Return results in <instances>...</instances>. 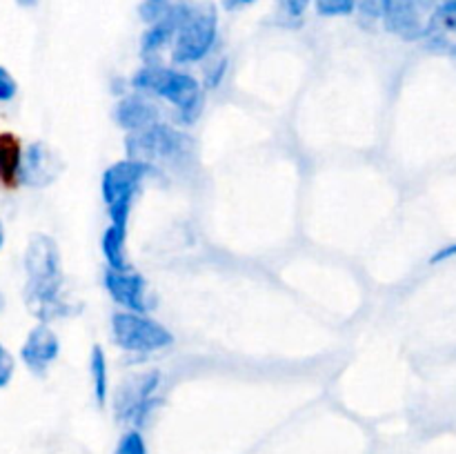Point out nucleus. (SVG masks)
I'll return each instance as SVG.
<instances>
[{
	"instance_id": "f257e3e1",
	"label": "nucleus",
	"mask_w": 456,
	"mask_h": 454,
	"mask_svg": "<svg viewBox=\"0 0 456 454\" xmlns=\"http://www.w3.org/2000/svg\"><path fill=\"white\" fill-rule=\"evenodd\" d=\"M25 303L27 310L40 320L69 316V301L62 298L65 272L61 263V249L49 234H34L25 249Z\"/></svg>"
},
{
	"instance_id": "f03ea898",
	"label": "nucleus",
	"mask_w": 456,
	"mask_h": 454,
	"mask_svg": "<svg viewBox=\"0 0 456 454\" xmlns=\"http://www.w3.org/2000/svg\"><path fill=\"white\" fill-rule=\"evenodd\" d=\"M132 85L138 92L172 105L178 118L187 125L196 123L203 111V85L185 69L165 67L160 62H147L132 76Z\"/></svg>"
},
{
	"instance_id": "7ed1b4c3",
	"label": "nucleus",
	"mask_w": 456,
	"mask_h": 454,
	"mask_svg": "<svg viewBox=\"0 0 456 454\" xmlns=\"http://www.w3.org/2000/svg\"><path fill=\"white\" fill-rule=\"evenodd\" d=\"M218 40V12L209 0H190L172 43L176 65H196L212 53Z\"/></svg>"
},
{
	"instance_id": "20e7f679",
	"label": "nucleus",
	"mask_w": 456,
	"mask_h": 454,
	"mask_svg": "<svg viewBox=\"0 0 456 454\" xmlns=\"http://www.w3.org/2000/svg\"><path fill=\"white\" fill-rule=\"evenodd\" d=\"M154 167L136 158H120L102 172L101 196L110 214L111 225L127 227L134 203Z\"/></svg>"
},
{
	"instance_id": "39448f33",
	"label": "nucleus",
	"mask_w": 456,
	"mask_h": 454,
	"mask_svg": "<svg viewBox=\"0 0 456 454\" xmlns=\"http://www.w3.org/2000/svg\"><path fill=\"white\" fill-rule=\"evenodd\" d=\"M111 338L129 354H154L174 345V334L160 320L125 310L111 316Z\"/></svg>"
},
{
	"instance_id": "423d86ee",
	"label": "nucleus",
	"mask_w": 456,
	"mask_h": 454,
	"mask_svg": "<svg viewBox=\"0 0 456 454\" xmlns=\"http://www.w3.org/2000/svg\"><path fill=\"white\" fill-rule=\"evenodd\" d=\"M187 151H190V136L174 125L163 123V120L141 129V132L127 134V138H125L127 158L142 160L151 167L156 163H163V160L187 156Z\"/></svg>"
},
{
	"instance_id": "0eeeda50",
	"label": "nucleus",
	"mask_w": 456,
	"mask_h": 454,
	"mask_svg": "<svg viewBox=\"0 0 456 454\" xmlns=\"http://www.w3.org/2000/svg\"><path fill=\"white\" fill-rule=\"evenodd\" d=\"M160 387V372L150 369V372L132 374L116 392V417L118 421H127L132 426L141 427L156 408V392Z\"/></svg>"
},
{
	"instance_id": "6e6552de",
	"label": "nucleus",
	"mask_w": 456,
	"mask_h": 454,
	"mask_svg": "<svg viewBox=\"0 0 456 454\" xmlns=\"http://www.w3.org/2000/svg\"><path fill=\"white\" fill-rule=\"evenodd\" d=\"M107 294L111 301L125 312H138V314H150L156 307L154 294L150 292V283L136 270H110L107 267L102 276Z\"/></svg>"
},
{
	"instance_id": "1a4fd4ad",
	"label": "nucleus",
	"mask_w": 456,
	"mask_h": 454,
	"mask_svg": "<svg viewBox=\"0 0 456 454\" xmlns=\"http://www.w3.org/2000/svg\"><path fill=\"white\" fill-rule=\"evenodd\" d=\"M62 167H65V163L53 151V147H49L45 141H34L22 150L18 185L31 187V190H45L61 176Z\"/></svg>"
},
{
	"instance_id": "9d476101",
	"label": "nucleus",
	"mask_w": 456,
	"mask_h": 454,
	"mask_svg": "<svg viewBox=\"0 0 456 454\" xmlns=\"http://www.w3.org/2000/svg\"><path fill=\"white\" fill-rule=\"evenodd\" d=\"M61 354V338L47 323H38L29 329L20 347V359L27 369L34 374H45Z\"/></svg>"
},
{
	"instance_id": "9b49d317",
	"label": "nucleus",
	"mask_w": 456,
	"mask_h": 454,
	"mask_svg": "<svg viewBox=\"0 0 456 454\" xmlns=\"http://www.w3.org/2000/svg\"><path fill=\"white\" fill-rule=\"evenodd\" d=\"M428 13L414 0H390L383 22L390 34L403 40H421L428 34Z\"/></svg>"
},
{
	"instance_id": "f8f14e48",
	"label": "nucleus",
	"mask_w": 456,
	"mask_h": 454,
	"mask_svg": "<svg viewBox=\"0 0 456 454\" xmlns=\"http://www.w3.org/2000/svg\"><path fill=\"white\" fill-rule=\"evenodd\" d=\"M114 120L120 129L127 134L141 132V129L150 127V125L159 123L160 111L150 98L145 96H125L116 102Z\"/></svg>"
},
{
	"instance_id": "ddd939ff",
	"label": "nucleus",
	"mask_w": 456,
	"mask_h": 454,
	"mask_svg": "<svg viewBox=\"0 0 456 454\" xmlns=\"http://www.w3.org/2000/svg\"><path fill=\"white\" fill-rule=\"evenodd\" d=\"M190 4V3H187ZM187 12V9H185ZM185 16V13H183ZM183 18L178 20H165L156 22V25H150L145 29V34L141 36V56L145 62H156V58L163 53V49L172 47L174 36H176L178 25H181Z\"/></svg>"
},
{
	"instance_id": "4468645a",
	"label": "nucleus",
	"mask_w": 456,
	"mask_h": 454,
	"mask_svg": "<svg viewBox=\"0 0 456 454\" xmlns=\"http://www.w3.org/2000/svg\"><path fill=\"white\" fill-rule=\"evenodd\" d=\"M101 252L110 270H132L127 256V227L110 223L101 236Z\"/></svg>"
},
{
	"instance_id": "2eb2a0df",
	"label": "nucleus",
	"mask_w": 456,
	"mask_h": 454,
	"mask_svg": "<svg viewBox=\"0 0 456 454\" xmlns=\"http://www.w3.org/2000/svg\"><path fill=\"white\" fill-rule=\"evenodd\" d=\"M22 145L16 134L0 132V185L16 187L20 169Z\"/></svg>"
},
{
	"instance_id": "dca6fc26",
	"label": "nucleus",
	"mask_w": 456,
	"mask_h": 454,
	"mask_svg": "<svg viewBox=\"0 0 456 454\" xmlns=\"http://www.w3.org/2000/svg\"><path fill=\"white\" fill-rule=\"evenodd\" d=\"M190 0H142L138 4V16L147 27L165 20H178L185 13Z\"/></svg>"
},
{
	"instance_id": "f3484780",
	"label": "nucleus",
	"mask_w": 456,
	"mask_h": 454,
	"mask_svg": "<svg viewBox=\"0 0 456 454\" xmlns=\"http://www.w3.org/2000/svg\"><path fill=\"white\" fill-rule=\"evenodd\" d=\"M448 34H456V0L439 3L428 18L426 38H444Z\"/></svg>"
},
{
	"instance_id": "a211bd4d",
	"label": "nucleus",
	"mask_w": 456,
	"mask_h": 454,
	"mask_svg": "<svg viewBox=\"0 0 456 454\" xmlns=\"http://www.w3.org/2000/svg\"><path fill=\"white\" fill-rule=\"evenodd\" d=\"M89 374H92L94 399L102 408L107 403V392H110V377H107V356L101 345L92 347V354H89Z\"/></svg>"
},
{
	"instance_id": "6ab92c4d",
	"label": "nucleus",
	"mask_w": 456,
	"mask_h": 454,
	"mask_svg": "<svg viewBox=\"0 0 456 454\" xmlns=\"http://www.w3.org/2000/svg\"><path fill=\"white\" fill-rule=\"evenodd\" d=\"M114 454H147L145 439H142L141 430H127L120 436L118 445H116Z\"/></svg>"
},
{
	"instance_id": "aec40b11",
	"label": "nucleus",
	"mask_w": 456,
	"mask_h": 454,
	"mask_svg": "<svg viewBox=\"0 0 456 454\" xmlns=\"http://www.w3.org/2000/svg\"><path fill=\"white\" fill-rule=\"evenodd\" d=\"M321 16H347L354 12V0H314Z\"/></svg>"
},
{
	"instance_id": "412c9836",
	"label": "nucleus",
	"mask_w": 456,
	"mask_h": 454,
	"mask_svg": "<svg viewBox=\"0 0 456 454\" xmlns=\"http://www.w3.org/2000/svg\"><path fill=\"white\" fill-rule=\"evenodd\" d=\"M13 374H16V359H13L12 352L0 343V390L12 383Z\"/></svg>"
},
{
	"instance_id": "4be33fe9",
	"label": "nucleus",
	"mask_w": 456,
	"mask_h": 454,
	"mask_svg": "<svg viewBox=\"0 0 456 454\" xmlns=\"http://www.w3.org/2000/svg\"><path fill=\"white\" fill-rule=\"evenodd\" d=\"M18 93V83L3 65H0V102L13 101Z\"/></svg>"
},
{
	"instance_id": "5701e85b",
	"label": "nucleus",
	"mask_w": 456,
	"mask_h": 454,
	"mask_svg": "<svg viewBox=\"0 0 456 454\" xmlns=\"http://www.w3.org/2000/svg\"><path fill=\"white\" fill-rule=\"evenodd\" d=\"M225 71H227V61L223 58V61H218L212 69L205 71V87L208 89L218 87V85H221V78L225 76Z\"/></svg>"
},
{
	"instance_id": "b1692460",
	"label": "nucleus",
	"mask_w": 456,
	"mask_h": 454,
	"mask_svg": "<svg viewBox=\"0 0 456 454\" xmlns=\"http://www.w3.org/2000/svg\"><path fill=\"white\" fill-rule=\"evenodd\" d=\"M456 258V243H448L441 245L435 254L430 256V265H441V263H448Z\"/></svg>"
},
{
	"instance_id": "393cba45",
	"label": "nucleus",
	"mask_w": 456,
	"mask_h": 454,
	"mask_svg": "<svg viewBox=\"0 0 456 454\" xmlns=\"http://www.w3.org/2000/svg\"><path fill=\"white\" fill-rule=\"evenodd\" d=\"M310 3L312 0H283V7L285 12H288V16L298 18L305 13V9L310 7Z\"/></svg>"
},
{
	"instance_id": "a878e982",
	"label": "nucleus",
	"mask_w": 456,
	"mask_h": 454,
	"mask_svg": "<svg viewBox=\"0 0 456 454\" xmlns=\"http://www.w3.org/2000/svg\"><path fill=\"white\" fill-rule=\"evenodd\" d=\"M252 3H256V0H223V7H225L227 12H236V9H243Z\"/></svg>"
},
{
	"instance_id": "bb28decb",
	"label": "nucleus",
	"mask_w": 456,
	"mask_h": 454,
	"mask_svg": "<svg viewBox=\"0 0 456 454\" xmlns=\"http://www.w3.org/2000/svg\"><path fill=\"white\" fill-rule=\"evenodd\" d=\"M414 3H417L419 7H421L423 12H426L428 16H430V13L435 12V7H436V4H439V3H444V0H414Z\"/></svg>"
},
{
	"instance_id": "cd10ccee",
	"label": "nucleus",
	"mask_w": 456,
	"mask_h": 454,
	"mask_svg": "<svg viewBox=\"0 0 456 454\" xmlns=\"http://www.w3.org/2000/svg\"><path fill=\"white\" fill-rule=\"evenodd\" d=\"M18 4H20V7H36V4H38V0H16Z\"/></svg>"
},
{
	"instance_id": "c85d7f7f",
	"label": "nucleus",
	"mask_w": 456,
	"mask_h": 454,
	"mask_svg": "<svg viewBox=\"0 0 456 454\" xmlns=\"http://www.w3.org/2000/svg\"><path fill=\"white\" fill-rule=\"evenodd\" d=\"M4 245V225H3V218H0V249Z\"/></svg>"
}]
</instances>
